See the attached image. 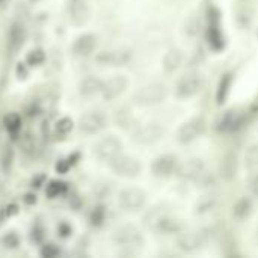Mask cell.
<instances>
[{
	"instance_id": "obj_3",
	"label": "cell",
	"mask_w": 258,
	"mask_h": 258,
	"mask_svg": "<svg viewBox=\"0 0 258 258\" xmlns=\"http://www.w3.org/2000/svg\"><path fill=\"white\" fill-rule=\"evenodd\" d=\"M113 243L118 248L124 249L126 254H136L139 249L145 246V237L141 228L133 224L121 225L113 231L112 236Z\"/></svg>"
},
{
	"instance_id": "obj_28",
	"label": "cell",
	"mask_w": 258,
	"mask_h": 258,
	"mask_svg": "<svg viewBox=\"0 0 258 258\" xmlns=\"http://www.w3.org/2000/svg\"><path fill=\"white\" fill-rule=\"evenodd\" d=\"M252 211H254V201L251 196H240L239 199H236L233 207H231V214L239 222L249 219Z\"/></svg>"
},
{
	"instance_id": "obj_9",
	"label": "cell",
	"mask_w": 258,
	"mask_h": 258,
	"mask_svg": "<svg viewBox=\"0 0 258 258\" xmlns=\"http://www.w3.org/2000/svg\"><path fill=\"white\" fill-rule=\"evenodd\" d=\"M109 168L111 171L121 177V178H127V180H134L142 174L144 171V165L141 159L134 157L131 154H126L121 153L119 156H116L111 163H109Z\"/></svg>"
},
{
	"instance_id": "obj_46",
	"label": "cell",
	"mask_w": 258,
	"mask_h": 258,
	"mask_svg": "<svg viewBox=\"0 0 258 258\" xmlns=\"http://www.w3.org/2000/svg\"><path fill=\"white\" fill-rule=\"evenodd\" d=\"M41 186H46V175H38L36 178L32 180V187L39 189Z\"/></svg>"
},
{
	"instance_id": "obj_36",
	"label": "cell",
	"mask_w": 258,
	"mask_h": 258,
	"mask_svg": "<svg viewBox=\"0 0 258 258\" xmlns=\"http://www.w3.org/2000/svg\"><path fill=\"white\" fill-rule=\"evenodd\" d=\"M243 160H244V168L249 172L258 169V144H252L251 146H248Z\"/></svg>"
},
{
	"instance_id": "obj_5",
	"label": "cell",
	"mask_w": 258,
	"mask_h": 258,
	"mask_svg": "<svg viewBox=\"0 0 258 258\" xmlns=\"http://www.w3.org/2000/svg\"><path fill=\"white\" fill-rule=\"evenodd\" d=\"M204 88V77L198 70H189L177 79L174 95L177 100H190L196 97Z\"/></svg>"
},
{
	"instance_id": "obj_12",
	"label": "cell",
	"mask_w": 258,
	"mask_h": 258,
	"mask_svg": "<svg viewBox=\"0 0 258 258\" xmlns=\"http://www.w3.org/2000/svg\"><path fill=\"white\" fill-rule=\"evenodd\" d=\"M118 207L126 213H138L146 207V192L141 187H126L118 194Z\"/></svg>"
},
{
	"instance_id": "obj_50",
	"label": "cell",
	"mask_w": 258,
	"mask_h": 258,
	"mask_svg": "<svg viewBox=\"0 0 258 258\" xmlns=\"http://www.w3.org/2000/svg\"><path fill=\"white\" fill-rule=\"evenodd\" d=\"M2 2H3V0H0V3H2Z\"/></svg>"
},
{
	"instance_id": "obj_23",
	"label": "cell",
	"mask_w": 258,
	"mask_h": 258,
	"mask_svg": "<svg viewBox=\"0 0 258 258\" xmlns=\"http://www.w3.org/2000/svg\"><path fill=\"white\" fill-rule=\"evenodd\" d=\"M168 213H169V209L161 206V204H157V206H153L148 210H145V213L142 216V224L148 231H151V233L156 234L160 222L163 221V217H165Z\"/></svg>"
},
{
	"instance_id": "obj_6",
	"label": "cell",
	"mask_w": 258,
	"mask_h": 258,
	"mask_svg": "<svg viewBox=\"0 0 258 258\" xmlns=\"http://www.w3.org/2000/svg\"><path fill=\"white\" fill-rule=\"evenodd\" d=\"M207 119L202 115H195L192 118L186 119L184 122H181L180 127L177 129L175 133V141L180 145H190L196 142L198 139H201L207 131Z\"/></svg>"
},
{
	"instance_id": "obj_34",
	"label": "cell",
	"mask_w": 258,
	"mask_h": 258,
	"mask_svg": "<svg viewBox=\"0 0 258 258\" xmlns=\"http://www.w3.org/2000/svg\"><path fill=\"white\" fill-rule=\"evenodd\" d=\"M74 130V121L70 116H62L54 124V136L58 138H66Z\"/></svg>"
},
{
	"instance_id": "obj_29",
	"label": "cell",
	"mask_w": 258,
	"mask_h": 258,
	"mask_svg": "<svg viewBox=\"0 0 258 258\" xmlns=\"http://www.w3.org/2000/svg\"><path fill=\"white\" fill-rule=\"evenodd\" d=\"M3 127L5 130L14 136V138H18V134L21 133L23 129V118L17 112H9L3 116Z\"/></svg>"
},
{
	"instance_id": "obj_20",
	"label": "cell",
	"mask_w": 258,
	"mask_h": 258,
	"mask_svg": "<svg viewBox=\"0 0 258 258\" xmlns=\"http://www.w3.org/2000/svg\"><path fill=\"white\" fill-rule=\"evenodd\" d=\"M95 61L103 66H122L131 61V51L129 48L100 51L95 56Z\"/></svg>"
},
{
	"instance_id": "obj_38",
	"label": "cell",
	"mask_w": 258,
	"mask_h": 258,
	"mask_svg": "<svg viewBox=\"0 0 258 258\" xmlns=\"http://www.w3.org/2000/svg\"><path fill=\"white\" fill-rule=\"evenodd\" d=\"M61 248L53 242H44L39 244V257L41 258H56L61 255Z\"/></svg>"
},
{
	"instance_id": "obj_17",
	"label": "cell",
	"mask_w": 258,
	"mask_h": 258,
	"mask_svg": "<svg viewBox=\"0 0 258 258\" xmlns=\"http://www.w3.org/2000/svg\"><path fill=\"white\" fill-rule=\"evenodd\" d=\"M97 48H98V36L95 33H91V32L79 35L71 46L73 54L80 59L91 58L92 54L97 51Z\"/></svg>"
},
{
	"instance_id": "obj_41",
	"label": "cell",
	"mask_w": 258,
	"mask_h": 258,
	"mask_svg": "<svg viewBox=\"0 0 258 258\" xmlns=\"http://www.w3.org/2000/svg\"><path fill=\"white\" fill-rule=\"evenodd\" d=\"M21 148L26 153H31L35 149V139L31 133H26V134L21 136Z\"/></svg>"
},
{
	"instance_id": "obj_2",
	"label": "cell",
	"mask_w": 258,
	"mask_h": 258,
	"mask_svg": "<svg viewBox=\"0 0 258 258\" xmlns=\"http://www.w3.org/2000/svg\"><path fill=\"white\" fill-rule=\"evenodd\" d=\"M169 97V86L165 81H151L141 86L133 94L131 101L139 107H156L163 104Z\"/></svg>"
},
{
	"instance_id": "obj_19",
	"label": "cell",
	"mask_w": 258,
	"mask_h": 258,
	"mask_svg": "<svg viewBox=\"0 0 258 258\" xmlns=\"http://www.w3.org/2000/svg\"><path fill=\"white\" fill-rule=\"evenodd\" d=\"M233 12H234L236 24L242 31H246L249 29L254 21L255 2L254 0H236L233 6Z\"/></svg>"
},
{
	"instance_id": "obj_48",
	"label": "cell",
	"mask_w": 258,
	"mask_h": 258,
	"mask_svg": "<svg viewBox=\"0 0 258 258\" xmlns=\"http://www.w3.org/2000/svg\"><path fill=\"white\" fill-rule=\"evenodd\" d=\"M8 219V217H6V214H5V210L2 209V210H0V226H2L3 225V222Z\"/></svg>"
},
{
	"instance_id": "obj_1",
	"label": "cell",
	"mask_w": 258,
	"mask_h": 258,
	"mask_svg": "<svg viewBox=\"0 0 258 258\" xmlns=\"http://www.w3.org/2000/svg\"><path fill=\"white\" fill-rule=\"evenodd\" d=\"M202 35L209 50L222 53L226 47V33L224 29L222 12L214 3L209 2L202 12Z\"/></svg>"
},
{
	"instance_id": "obj_18",
	"label": "cell",
	"mask_w": 258,
	"mask_h": 258,
	"mask_svg": "<svg viewBox=\"0 0 258 258\" xmlns=\"http://www.w3.org/2000/svg\"><path fill=\"white\" fill-rule=\"evenodd\" d=\"M66 14L71 24L76 27L85 26L91 17V6L88 0H68Z\"/></svg>"
},
{
	"instance_id": "obj_47",
	"label": "cell",
	"mask_w": 258,
	"mask_h": 258,
	"mask_svg": "<svg viewBox=\"0 0 258 258\" xmlns=\"http://www.w3.org/2000/svg\"><path fill=\"white\" fill-rule=\"evenodd\" d=\"M249 112L251 113H258V94L252 98L251 101V106H249Z\"/></svg>"
},
{
	"instance_id": "obj_7",
	"label": "cell",
	"mask_w": 258,
	"mask_h": 258,
	"mask_svg": "<svg viewBox=\"0 0 258 258\" xmlns=\"http://www.w3.org/2000/svg\"><path fill=\"white\" fill-rule=\"evenodd\" d=\"M166 133L168 130L163 122L149 121V122H145V124H139L130 133V136L136 144L149 146V145H156L161 142L165 139Z\"/></svg>"
},
{
	"instance_id": "obj_8",
	"label": "cell",
	"mask_w": 258,
	"mask_h": 258,
	"mask_svg": "<svg viewBox=\"0 0 258 258\" xmlns=\"http://www.w3.org/2000/svg\"><path fill=\"white\" fill-rule=\"evenodd\" d=\"M209 242V233L206 229L184 228L175 236V244L184 254H195L201 251Z\"/></svg>"
},
{
	"instance_id": "obj_10",
	"label": "cell",
	"mask_w": 258,
	"mask_h": 258,
	"mask_svg": "<svg viewBox=\"0 0 258 258\" xmlns=\"http://www.w3.org/2000/svg\"><path fill=\"white\" fill-rule=\"evenodd\" d=\"M180 166H181V160L178 156L174 153H163L153 159L149 169H151L154 178L169 180L172 177H177Z\"/></svg>"
},
{
	"instance_id": "obj_42",
	"label": "cell",
	"mask_w": 258,
	"mask_h": 258,
	"mask_svg": "<svg viewBox=\"0 0 258 258\" xmlns=\"http://www.w3.org/2000/svg\"><path fill=\"white\" fill-rule=\"evenodd\" d=\"M249 186H251V192L254 194V196H257V198H258V169L252 172V177H251Z\"/></svg>"
},
{
	"instance_id": "obj_45",
	"label": "cell",
	"mask_w": 258,
	"mask_h": 258,
	"mask_svg": "<svg viewBox=\"0 0 258 258\" xmlns=\"http://www.w3.org/2000/svg\"><path fill=\"white\" fill-rule=\"evenodd\" d=\"M36 195L33 192H29V194H24L23 196V202L26 204V206H35L36 204Z\"/></svg>"
},
{
	"instance_id": "obj_37",
	"label": "cell",
	"mask_w": 258,
	"mask_h": 258,
	"mask_svg": "<svg viewBox=\"0 0 258 258\" xmlns=\"http://www.w3.org/2000/svg\"><path fill=\"white\" fill-rule=\"evenodd\" d=\"M46 226L41 221H35L32 228H31V234L29 239L33 244H43L46 242Z\"/></svg>"
},
{
	"instance_id": "obj_40",
	"label": "cell",
	"mask_w": 258,
	"mask_h": 258,
	"mask_svg": "<svg viewBox=\"0 0 258 258\" xmlns=\"http://www.w3.org/2000/svg\"><path fill=\"white\" fill-rule=\"evenodd\" d=\"M56 233H58V237L66 240V239H70V237L73 236L74 228H73V225H71L70 222L62 221V222H59L58 226H56Z\"/></svg>"
},
{
	"instance_id": "obj_49",
	"label": "cell",
	"mask_w": 258,
	"mask_h": 258,
	"mask_svg": "<svg viewBox=\"0 0 258 258\" xmlns=\"http://www.w3.org/2000/svg\"><path fill=\"white\" fill-rule=\"evenodd\" d=\"M31 2H38V0H31Z\"/></svg>"
},
{
	"instance_id": "obj_26",
	"label": "cell",
	"mask_w": 258,
	"mask_h": 258,
	"mask_svg": "<svg viewBox=\"0 0 258 258\" xmlns=\"http://www.w3.org/2000/svg\"><path fill=\"white\" fill-rule=\"evenodd\" d=\"M239 171V159L234 153H226L221 159L219 163V177L225 181H231L236 178Z\"/></svg>"
},
{
	"instance_id": "obj_31",
	"label": "cell",
	"mask_w": 258,
	"mask_h": 258,
	"mask_svg": "<svg viewBox=\"0 0 258 258\" xmlns=\"http://www.w3.org/2000/svg\"><path fill=\"white\" fill-rule=\"evenodd\" d=\"M80 160H81V153L80 151H74L70 156H66L65 159L58 160V163L54 165V171H56V174L65 175V174L70 172Z\"/></svg>"
},
{
	"instance_id": "obj_32",
	"label": "cell",
	"mask_w": 258,
	"mask_h": 258,
	"mask_svg": "<svg viewBox=\"0 0 258 258\" xmlns=\"http://www.w3.org/2000/svg\"><path fill=\"white\" fill-rule=\"evenodd\" d=\"M66 192H68V183H65L62 180H50L46 184V196L48 199L61 198V196L66 195Z\"/></svg>"
},
{
	"instance_id": "obj_4",
	"label": "cell",
	"mask_w": 258,
	"mask_h": 258,
	"mask_svg": "<svg viewBox=\"0 0 258 258\" xmlns=\"http://www.w3.org/2000/svg\"><path fill=\"white\" fill-rule=\"evenodd\" d=\"M181 180L199 186H210L213 183V174L207 169L202 159L192 157L186 161H181L180 171L177 174Z\"/></svg>"
},
{
	"instance_id": "obj_15",
	"label": "cell",
	"mask_w": 258,
	"mask_h": 258,
	"mask_svg": "<svg viewBox=\"0 0 258 258\" xmlns=\"http://www.w3.org/2000/svg\"><path fill=\"white\" fill-rule=\"evenodd\" d=\"M129 86H130V79L126 74H121V73L113 74L104 80L101 98L104 101H116L127 92Z\"/></svg>"
},
{
	"instance_id": "obj_21",
	"label": "cell",
	"mask_w": 258,
	"mask_h": 258,
	"mask_svg": "<svg viewBox=\"0 0 258 258\" xmlns=\"http://www.w3.org/2000/svg\"><path fill=\"white\" fill-rule=\"evenodd\" d=\"M234 81H236V74L233 71H225L221 74L214 89V101L217 106H224L228 101L231 92H233Z\"/></svg>"
},
{
	"instance_id": "obj_14",
	"label": "cell",
	"mask_w": 258,
	"mask_h": 258,
	"mask_svg": "<svg viewBox=\"0 0 258 258\" xmlns=\"http://www.w3.org/2000/svg\"><path fill=\"white\" fill-rule=\"evenodd\" d=\"M109 126V116L103 111H89L83 113L79 119V130L88 134V136H95L104 131Z\"/></svg>"
},
{
	"instance_id": "obj_11",
	"label": "cell",
	"mask_w": 258,
	"mask_h": 258,
	"mask_svg": "<svg viewBox=\"0 0 258 258\" xmlns=\"http://www.w3.org/2000/svg\"><path fill=\"white\" fill-rule=\"evenodd\" d=\"M124 149V145H122L121 139L115 134H107L100 138L97 142L92 146V153L98 161L101 163H111L116 156H119Z\"/></svg>"
},
{
	"instance_id": "obj_13",
	"label": "cell",
	"mask_w": 258,
	"mask_h": 258,
	"mask_svg": "<svg viewBox=\"0 0 258 258\" xmlns=\"http://www.w3.org/2000/svg\"><path fill=\"white\" fill-rule=\"evenodd\" d=\"M246 121H248L246 111H242V109H228V111L221 113V116L217 118L214 129L221 134H233L246 126Z\"/></svg>"
},
{
	"instance_id": "obj_44",
	"label": "cell",
	"mask_w": 258,
	"mask_h": 258,
	"mask_svg": "<svg viewBox=\"0 0 258 258\" xmlns=\"http://www.w3.org/2000/svg\"><path fill=\"white\" fill-rule=\"evenodd\" d=\"M27 74H29V66L26 65V62L23 64V62H20L18 64V66H17V77L21 80V79H26L27 77Z\"/></svg>"
},
{
	"instance_id": "obj_27",
	"label": "cell",
	"mask_w": 258,
	"mask_h": 258,
	"mask_svg": "<svg viewBox=\"0 0 258 258\" xmlns=\"http://www.w3.org/2000/svg\"><path fill=\"white\" fill-rule=\"evenodd\" d=\"M186 226L184 224L181 222L180 217H177L175 214H172L171 211L163 217V221L160 222L156 234H160V236H177L180 233V231H183Z\"/></svg>"
},
{
	"instance_id": "obj_24",
	"label": "cell",
	"mask_w": 258,
	"mask_h": 258,
	"mask_svg": "<svg viewBox=\"0 0 258 258\" xmlns=\"http://www.w3.org/2000/svg\"><path fill=\"white\" fill-rule=\"evenodd\" d=\"M103 83L104 80L100 79L98 76H94V74L85 76L79 83V94L83 98H94L97 95H101Z\"/></svg>"
},
{
	"instance_id": "obj_30",
	"label": "cell",
	"mask_w": 258,
	"mask_h": 258,
	"mask_svg": "<svg viewBox=\"0 0 258 258\" xmlns=\"http://www.w3.org/2000/svg\"><path fill=\"white\" fill-rule=\"evenodd\" d=\"M106 221H107V207L104 206V204H97V206H94L88 214L89 225L95 229H98V228L104 226Z\"/></svg>"
},
{
	"instance_id": "obj_39",
	"label": "cell",
	"mask_w": 258,
	"mask_h": 258,
	"mask_svg": "<svg viewBox=\"0 0 258 258\" xmlns=\"http://www.w3.org/2000/svg\"><path fill=\"white\" fill-rule=\"evenodd\" d=\"M20 243H21V239L17 234V231H9V233H6L2 237V244L6 249H17L20 246Z\"/></svg>"
},
{
	"instance_id": "obj_22",
	"label": "cell",
	"mask_w": 258,
	"mask_h": 258,
	"mask_svg": "<svg viewBox=\"0 0 258 258\" xmlns=\"http://www.w3.org/2000/svg\"><path fill=\"white\" fill-rule=\"evenodd\" d=\"M184 62V51L178 47H171L161 58V68L165 74H175Z\"/></svg>"
},
{
	"instance_id": "obj_43",
	"label": "cell",
	"mask_w": 258,
	"mask_h": 258,
	"mask_svg": "<svg viewBox=\"0 0 258 258\" xmlns=\"http://www.w3.org/2000/svg\"><path fill=\"white\" fill-rule=\"evenodd\" d=\"M5 210V214H6V217H12V216H16V214H18V211H20V207L17 206V204H8V206L3 209Z\"/></svg>"
},
{
	"instance_id": "obj_16",
	"label": "cell",
	"mask_w": 258,
	"mask_h": 258,
	"mask_svg": "<svg viewBox=\"0 0 258 258\" xmlns=\"http://www.w3.org/2000/svg\"><path fill=\"white\" fill-rule=\"evenodd\" d=\"M27 39V29L21 21H14L6 35V50H8V56L14 58L20 53V50L24 47Z\"/></svg>"
},
{
	"instance_id": "obj_35",
	"label": "cell",
	"mask_w": 258,
	"mask_h": 258,
	"mask_svg": "<svg viewBox=\"0 0 258 258\" xmlns=\"http://www.w3.org/2000/svg\"><path fill=\"white\" fill-rule=\"evenodd\" d=\"M46 59H47V56H46V51L43 48H33L26 54L24 62L29 68H38L41 65H44Z\"/></svg>"
},
{
	"instance_id": "obj_33",
	"label": "cell",
	"mask_w": 258,
	"mask_h": 258,
	"mask_svg": "<svg viewBox=\"0 0 258 258\" xmlns=\"http://www.w3.org/2000/svg\"><path fill=\"white\" fill-rule=\"evenodd\" d=\"M14 161H16V151L11 145H5L0 153V168L5 174H9L14 168Z\"/></svg>"
},
{
	"instance_id": "obj_25",
	"label": "cell",
	"mask_w": 258,
	"mask_h": 258,
	"mask_svg": "<svg viewBox=\"0 0 258 258\" xmlns=\"http://www.w3.org/2000/svg\"><path fill=\"white\" fill-rule=\"evenodd\" d=\"M113 121L119 129L126 130L129 133H131L136 127L139 126L138 119H136V116L133 115V111L129 106H122V107L116 109V112L113 115Z\"/></svg>"
}]
</instances>
